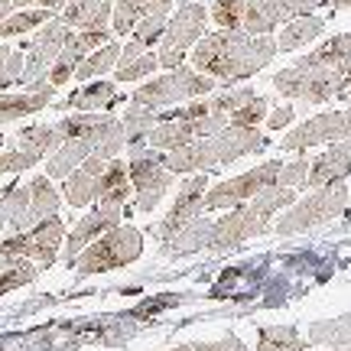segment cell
Returning a JSON list of instances; mask_svg holds the SVG:
<instances>
[{
	"instance_id": "1",
	"label": "cell",
	"mask_w": 351,
	"mask_h": 351,
	"mask_svg": "<svg viewBox=\"0 0 351 351\" xmlns=\"http://www.w3.org/2000/svg\"><path fill=\"white\" fill-rule=\"evenodd\" d=\"M274 88L283 98L306 104H326L332 98H341L351 88V33L326 39L315 52L276 72Z\"/></svg>"
},
{
	"instance_id": "2",
	"label": "cell",
	"mask_w": 351,
	"mask_h": 351,
	"mask_svg": "<svg viewBox=\"0 0 351 351\" xmlns=\"http://www.w3.org/2000/svg\"><path fill=\"white\" fill-rule=\"evenodd\" d=\"M59 134L62 143L49 153L46 160V176L49 179H65L72 176L88 156H101V160H117L121 150L127 147L124 124L111 117V114H95V111H78L59 121Z\"/></svg>"
},
{
	"instance_id": "3",
	"label": "cell",
	"mask_w": 351,
	"mask_h": 351,
	"mask_svg": "<svg viewBox=\"0 0 351 351\" xmlns=\"http://www.w3.org/2000/svg\"><path fill=\"white\" fill-rule=\"evenodd\" d=\"M276 56L274 36H251L244 29H218L195 43L192 69L212 75L218 85H238L244 78L257 75L263 65Z\"/></svg>"
},
{
	"instance_id": "4",
	"label": "cell",
	"mask_w": 351,
	"mask_h": 351,
	"mask_svg": "<svg viewBox=\"0 0 351 351\" xmlns=\"http://www.w3.org/2000/svg\"><path fill=\"white\" fill-rule=\"evenodd\" d=\"M270 140L263 137L257 127H234L228 124L225 130H218L212 137L192 140L186 147H179L173 153H163V166L169 173L182 176V173H208V169H221L231 166L241 156H251V153H263Z\"/></svg>"
},
{
	"instance_id": "5",
	"label": "cell",
	"mask_w": 351,
	"mask_h": 351,
	"mask_svg": "<svg viewBox=\"0 0 351 351\" xmlns=\"http://www.w3.org/2000/svg\"><path fill=\"white\" fill-rule=\"evenodd\" d=\"M289 205H296V189L270 186L257 192L254 199L234 205L225 218L215 221L212 238H208V251H231V247H238V244L257 238V234H267L270 218L280 208H289Z\"/></svg>"
},
{
	"instance_id": "6",
	"label": "cell",
	"mask_w": 351,
	"mask_h": 351,
	"mask_svg": "<svg viewBox=\"0 0 351 351\" xmlns=\"http://www.w3.org/2000/svg\"><path fill=\"white\" fill-rule=\"evenodd\" d=\"M65 241V225L59 215H52L46 221L33 225L29 231H16L7 241H0V257H3V270L10 267H23V263H36L39 270L52 267L56 254Z\"/></svg>"
},
{
	"instance_id": "7",
	"label": "cell",
	"mask_w": 351,
	"mask_h": 351,
	"mask_svg": "<svg viewBox=\"0 0 351 351\" xmlns=\"http://www.w3.org/2000/svg\"><path fill=\"white\" fill-rule=\"evenodd\" d=\"M215 88H218V82L212 75H202L195 69L179 65L173 72H166L163 78H153L147 85H140L130 101L150 108V111H163V108H173V104H182V101L208 98Z\"/></svg>"
},
{
	"instance_id": "8",
	"label": "cell",
	"mask_w": 351,
	"mask_h": 351,
	"mask_svg": "<svg viewBox=\"0 0 351 351\" xmlns=\"http://www.w3.org/2000/svg\"><path fill=\"white\" fill-rule=\"evenodd\" d=\"M143 254V234L130 225H117L108 234H101L95 244H88L85 251L75 257L72 270L78 276L104 274V270H121L127 263H134Z\"/></svg>"
},
{
	"instance_id": "9",
	"label": "cell",
	"mask_w": 351,
	"mask_h": 351,
	"mask_svg": "<svg viewBox=\"0 0 351 351\" xmlns=\"http://www.w3.org/2000/svg\"><path fill=\"white\" fill-rule=\"evenodd\" d=\"M348 199H351L348 182H335V186L315 189V192H309L302 202L289 205L287 215L276 221V234L289 238V234H302V231H309V228L326 225V221L339 218V215L348 208Z\"/></svg>"
},
{
	"instance_id": "10",
	"label": "cell",
	"mask_w": 351,
	"mask_h": 351,
	"mask_svg": "<svg viewBox=\"0 0 351 351\" xmlns=\"http://www.w3.org/2000/svg\"><path fill=\"white\" fill-rule=\"evenodd\" d=\"M72 26H65L59 16H52L49 23H43L33 33V39L26 43V56H23V75H20V85L26 91H36V88L49 85V72L56 59H59V52L65 49V43L72 39Z\"/></svg>"
},
{
	"instance_id": "11",
	"label": "cell",
	"mask_w": 351,
	"mask_h": 351,
	"mask_svg": "<svg viewBox=\"0 0 351 351\" xmlns=\"http://www.w3.org/2000/svg\"><path fill=\"white\" fill-rule=\"evenodd\" d=\"M205 23H208V10L202 3H182L179 10L169 16L166 23V33L160 39V49H156V59L163 69H179L186 62V52L195 49V43L205 36Z\"/></svg>"
},
{
	"instance_id": "12",
	"label": "cell",
	"mask_w": 351,
	"mask_h": 351,
	"mask_svg": "<svg viewBox=\"0 0 351 351\" xmlns=\"http://www.w3.org/2000/svg\"><path fill=\"white\" fill-rule=\"evenodd\" d=\"M127 173H130V186L137 192V212H153L176 179V173L163 166V153L150 150V147H130Z\"/></svg>"
},
{
	"instance_id": "13",
	"label": "cell",
	"mask_w": 351,
	"mask_h": 351,
	"mask_svg": "<svg viewBox=\"0 0 351 351\" xmlns=\"http://www.w3.org/2000/svg\"><path fill=\"white\" fill-rule=\"evenodd\" d=\"M280 169H283V163H280V160H267V163L254 166V169L234 176V179H225V182H218V186H212L208 192H205V205H202V208H205V212L234 208V205H241V202L254 199V195H257V192H263V189L276 186Z\"/></svg>"
},
{
	"instance_id": "14",
	"label": "cell",
	"mask_w": 351,
	"mask_h": 351,
	"mask_svg": "<svg viewBox=\"0 0 351 351\" xmlns=\"http://www.w3.org/2000/svg\"><path fill=\"white\" fill-rule=\"evenodd\" d=\"M339 140H351V108L315 114L309 121H302L300 127H293L287 137L280 140V150L302 153V150H309V147L339 143Z\"/></svg>"
},
{
	"instance_id": "15",
	"label": "cell",
	"mask_w": 351,
	"mask_h": 351,
	"mask_svg": "<svg viewBox=\"0 0 351 351\" xmlns=\"http://www.w3.org/2000/svg\"><path fill=\"white\" fill-rule=\"evenodd\" d=\"M322 3H328V0H247V13H244L241 29L251 36H270L274 26L306 16Z\"/></svg>"
},
{
	"instance_id": "16",
	"label": "cell",
	"mask_w": 351,
	"mask_h": 351,
	"mask_svg": "<svg viewBox=\"0 0 351 351\" xmlns=\"http://www.w3.org/2000/svg\"><path fill=\"white\" fill-rule=\"evenodd\" d=\"M205 192H208V176H205V173L189 176L186 182L179 186L169 215H166L163 221L156 225V234H160V241H169L176 231H179V228H186L189 221H195L199 215H205V208H202V205H205Z\"/></svg>"
},
{
	"instance_id": "17",
	"label": "cell",
	"mask_w": 351,
	"mask_h": 351,
	"mask_svg": "<svg viewBox=\"0 0 351 351\" xmlns=\"http://www.w3.org/2000/svg\"><path fill=\"white\" fill-rule=\"evenodd\" d=\"M121 218H124V208H121V205H101L98 202V205L72 228V234L65 238V263L72 267L78 254L85 251L88 244H95L101 234H108L111 228L121 225Z\"/></svg>"
},
{
	"instance_id": "18",
	"label": "cell",
	"mask_w": 351,
	"mask_h": 351,
	"mask_svg": "<svg viewBox=\"0 0 351 351\" xmlns=\"http://www.w3.org/2000/svg\"><path fill=\"white\" fill-rule=\"evenodd\" d=\"M348 176H351V140H339L322 156H315L313 163H309L306 189L335 186V182H345Z\"/></svg>"
},
{
	"instance_id": "19",
	"label": "cell",
	"mask_w": 351,
	"mask_h": 351,
	"mask_svg": "<svg viewBox=\"0 0 351 351\" xmlns=\"http://www.w3.org/2000/svg\"><path fill=\"white\" fill-rule=\"evenodd\" d=\"M111 160H101V156H88L85 163L78 166L72 176H65L62 182V199L72 208H85L91 202H98V182Z\"/></svg>"
},
{
	"instance_id": "20",
	"label": "cell",
	"mask_w": 351,
	"mask_h": 351,
	"mask_svg": "<svg viewBox=\"0 0 351 351\" xmlns=\"http://www.w3.org/2000/svg\"><path fill=\"white\" fill-rule=\"evenodd\" d=\"M114 13V0H69L59 13L65 26H72L75 33L82 29H108Z\"/></svg>"
},
{
	"instance_id": "21",
	"label": "cell",
	"mask_w": 351,
	"mask_h": 351,
	"mask_svg": "<svg viewBox=\"0 0 351 351\" xmlns=\"http://www.w3.org/2000/svg\"><path fill=\"white\" fill-rule=\"evenodd\" d=\"M52 95H56L52 85H43L36 91H16V95L0 91V124H10V121H20L26 114H36L43 108H49Z\"/></svg>"
},
{
	"instance_id": "22",
	"label": "cell",
	"mask_w": 351,
	"mask_h": 351,
	"mask_svg": "<svg viewBox=\"0 0 351 351\" xmlns=\"http://www.w3.org/2000/svg\"><path fill=\"white\" fill-rule=\"evenodd\" d=\"M156 10H173V0H114V13H111L114 36L134 33V26Z\"/></svg>"
},
{
	"instance_id": "23",
	"label": "cell",
	"mask_w": 351,
	"mask_h": 351,
	"mask_svg": "<svg viewBox=\"0 0 351 351\" xmlns=\"http://www.w3.org/2000/svg\"><path fill=\"white\" fill-rule=\"evenodd\" d=\"M212 225L205 215H199L195 221H189L186 228H179L173 238L163 241V257H186V254H195L202 247H208V238H212Z\"/></svg>"
},
{
	"instance_id": "24",
	"label": "cell",
	"mask_w": 351,
	"mask_h": 351,
	"mask_svg": "<svg viewBox=\"0 0 351 351\" xmlns=\"http://www.w3.org/2000/svg\"><path fill=\"white\" fill-rule=\"evenodd\" d=\"M10 143L16 150L29 153L33 160H46V156L62 143V134H59L56 124H29V127H23V130H16Z\"/></svg>"
},
{
	"instance_id": "25",
	"label": "cell",
	"mask_w": 351,
	"mask_h": 351,
	"mask_svg": "<svg viewBox=\"0 0 351 351\" xmlns=\"http://www.w3.org/2000/svg\"><path fill=\"white\" fill-rule=\"evenodd\" d=\"M26 189H29V228L39 225V221H46V218H52V215H59V205H62V195H59V189L52 186L49 176H33L29 182H26Z\"/></svg>"
},
{
	"instance_id": "26",
	"label": "cell",
	"mask_w": 351,
	"mask_h": 351,
	"mask_svg": "<svg viewBox=\"0 0 351 351\" xmlns=\"http://www.w3.org/2000/svg\"><path fill=\"white\" fill-rule=\"evenodd\" d=\"M114 101H117V88L114 82H88V85L75 88L62 104H56V108H62V111H101V108H111Z\"/></svg>"
},
{
	"instance_id": "27",
	"label": "cell",
	"mask_w": 351,
	"mask_h": 351,
	"mask_svg": "<svg viewBox=\"0 0 351 351\" xmlns=\"http://www.w3.org/2000/svg\"><path fill=\"white\" fill-rule=\"evenodd\" d=\"M322 29H326V20L322 16H315V13H306V16H296V20H289L283 26V33L276 39V52H296L302 46H309L313 39L322 36Z\"/></svg>"
},
{
	"instance_id": "28",
	"label": "cell",
	"mask_w": 351,
	"mask_h": 351,
	"mask_svg": "<svg viewBox=\"0 0 351 351\" xmlns=\"http://www.w3.org/2000/svg\"><path fill=\"white\" fill-rule=\"evenodd\" d=\"M130 192H134V186H130L127 163L124 160H111L98 182V202L101 205H121V208H124L127 199H130Z\"/></svg>"
},
{
	"instance_id": "29",
	"label": "cell",
	"mask_w": 351,
	"mask_h": 351,
	"mask_svg": "<svg viewBox=\"0 0 351 351\" xmlns=\"http://www.w3.org/2000/svg\"><path fill=\"white\" fill-rule=\"evenodd\" d=\"M309 345L351 351V313L339 315V319H326V322H313L309 326Z\"/></svg>"
},
{
	"instance_id": "30",
	"label": "cell",
	"mask_w": 351,
	"mask_h": 351,
	"mask_svg": "<svg viewBox=\"0 0 351 351\" xmlns=\"http://www.w3.org/2000/svg\"><path fill=\"white\" fill-rule=\"evenodd\" d=\"M121 124H124V134H127V147H147L150 130L160 124V111H150V108L130 101V108H127Z\"/></svg>"
},
{
	"instance_id": "31",
	"label": "cell",
	"mask_w": 351,
	"mask_h": 351,
	"mask_svg": "<svg viewBox=\"0 0 351 351\" xmlns=\"http://www.w3.org/2000/svg\"><path fill=\"white\" fill-rule=\"evenodd\" d=\"M121 43L111 39V43H104L101 49H95L91 56H85V62L78 65L75 78L78 82H88V78H98V75H108L111 69H117V59H121Z\"/></svg>"
},
{
	"instance_id": "32",
	"label": "cell",
	"mask_w": 351,
	"mask_h": 351,
	"mask_svg": "<svg viewBox=\"0 0 351 351\" xmlns=\"http://www.w3.org/2000/svg\"><path fill=\"white\" fill-rule=\"evenodd\" d=\"M257 351H306V341L293 326H263L257 332Z\"/></svg>"
},
{
	"instance_id": "33",
	"label": "cell",
	"mask_w": 351,
	"mask_h": 351,
	"mask_svg": "<svg viewBox=\"0 0 351 351\" xmlns=\"http://www.w3.org/2000/svg\"><path fill=\"white\" fill-rule=\"evenodd\" d=\"M56 13L52 10H43V7H33V10H20V13H10L3 23H0V39L7 36H26L29 29H36V26L49 23Z\"/></svg>"
},
{
	"instance_id": "34",
	"label": "cell",
	"mask_w": 351,
	"mask_h": 351,
	"mask_svg": "<svg viewBox=\"0 0 351 351\" xmlns=\"http://www.w3.org/2000/svg\"><path fill=\"white\" fill-rule=\"evenodd\" d=\"M75 36V33H72ZM85 62V56L78 52V46L69 39L65 43V49L59 52V59H56V65H52V72H49V85L52 88H62L69 78H75V72H78V65Z\"/></svg>"
},
{
	"instance_id": "35",
	"label": "cell",
	"mask_w": 351,
	"mask_h": 351,
	"mask_svg": "<svg viewBox=\"0 0 351 351\" xmlns=\"http://www.w3.org/2000/svg\"><path fill=\"white\" fill-rule=\"evenodd\" d=\"M166 23H169V10H156V13H150V16H143L137 26H134V43L137 46H143V49H153L160 39H163V33H166Z\"/></svg>"
},
{
	"instance_id": "36",
	"label": "cell",
	"mask_w": 351,
	"mask_h": 351,
	"mask_svg": "<svg viewBox=\"0 0 351 351\" xmlns=\"http://www.w3.org/2000/svg\"><path fill=\"white\" fill-rule=\"evenodd\" d=\"M160 69V59H156V52H140L137 59H130V62H117V69H114V78L117 82H137V78H147L153 75Z\"/></svg>"
},
{
	"instance_id": "37",
	"label": "cell",
	"mask_w": 351,
	"mask_h": 351,
	"mask_svg": "<svg viewBox=\"0 0 351 351\" xmlns=\"http://www.w3.org/2000/svg\"><path fill=\"white\" fill-rule=\"evenodd\" d=\"M247 13V0H215L212 3V20L221 29H241Z\"/></svg>"
},
{
	"instance_id": "38",
	"label": "cell",
	"mask_w": 351,
	"mask_h": 351,
	"mask_svg": "<svg viewBox=\"0 0 351 351\" xmlns=\"http://www.w3.org/2000/svg\"><path fill=\"white\" fill-rule=\"evenodd\" d=\"M267 114H270V98L254 95L247 104H241L238 111L231 114V124L234 127H261L263 121H267Z\"/></svg>"
},
{
	"instance_id": "39",
	"label": "cell",
	"mask_w": 351,
	"mask_h": 351,
	"mask_svg": "<svg viewBox=\"0 0 351 351\" xmlns=\"http://www.w3.org/2000/svg\"><path fill=\"white\" fill-rule=\"evenodd\" d=\"M20 75H23V49L0 43V88L20 85Z\"/></svg>"
},
{
	"instance_id": "40",
	"label": "cell",
	"mask_w": 351,
	"mask_h": 351,
	"mask_svg": "<svg viewBox=\"0 0 351 351\" xmlns=\"http://www.w3.org/2000/svg\"><path fill=\"white\" fill-rule=\"evenodd\" d=\"M39 276V267L33 263H23V267H10V270H0V296H7L13 289L26 287V283H33Z\"/></svg>"
},
{
	"instance_id": "41",
	"label": "cell",
	"mask_w": 351,
	"mask_h": 351,
	"mask_svg": "<svg viewBox=\"0 0 351 351\" xmlns=\"http://www.w3.org/2000/svg\"><path fill=\"white\" fill-rule=\"evenodd\" d=\"M306 176H309V160L306 156H296L293 163H283L280 169V179H276V186H287V189H306Z\"/></svg>"
},
{
	"instance_id": "42",
	"label": "cell",
	"mask_w": 351,
	"mask_h": 351,
	"mask_svg": "<svg viewBox=\"0 0 351 351\" xmlns=\"http://www.w3.org/2000/svg\"><path fill=\"white\" fill-rule=\"evenodd\" d=\"M36 163L39 160H33L29 153L10 147L7 153H0V176L3 173H23V169H29V166H36Z\"/></svg>"
},
{
	"instance_id": "43",
	"label": "cell",
	"mask_w": 351,
	"mask_h": 351,
	"mask_svg": "<svg viewBox=\"0 0 351 351\" xmlns=\"http://www.w3.org/2000/svg\"><path fill=\"white\" fill-rule=\"evenodd\" d=\"M293 117H296V108L293 104H280L274 114H267V124H270V130H283Z\"/></svg>"
},
{
	"instance_id": "44",
	"label": "cell",
	"mask_w": 351,
	"mask_h": 351,
	"mask_svg": "<svg viewBox=\"0 0 351 351\" xmlns=\"http://www.w3.org/2000/svg\"><path fill=\"white\" fill-rule=\"evenodd\" d=\"M65 3H69V0H36V7H43V10H52V13H62Z\"/></svg>"
},
{
	"instance_id": "45",
	"label": "cell",
	"mask_w": 351,
	"mask_h": 351,
	"mask_svg": "<svg viewBox=\"0 0 351 351\" xmlns=\"http://www.w3.org/2000/svg\"><path fill=\"white\" fill-rule=\"evenodd\" d=\"M7 221H10V208H7V199L0 195V231L7 228Z\"/></svg>"
},
{
	"instance_id": "46",
	"label": "cell",
	"mask_w": 351,
	"mask_h": 351,
	"mask_svg": "<svg viewBox=\"0 0 351 351\" xmlns=\"http://www.w3.org/2000/svg\"><path fill=\"white\" fill-rule=\"evenodd\" d=\"M13 10H33L36 7V0H10Z\"/></svg>"
},
{
	"instance_id": "47",
	"label": "cell",
	"mask_w": 351,
	"mask_h": 351,
	"mask_svg": "<svg viewBox=\"0 0 351 351\" xmlns=\"http://www.w3.org/2000/svg\"><path fill=\"white\" fill-rule=\"evenodd\" d=\"M10 13H13V3H10V0H0V23H3Z\"/></svg>"
},
{
	"instance_id": "48",
	"label": "cell",
	"mask_w": 351,
	"mask_h": 351,
	"mask_svg": "<svg viewBox=\"0 0 351 351\" xmlns=\"http://www.w3.org/2000/svg\"><path fill=\"white\" fill-rule=\"evenodd\" d=\"M332 3V10H348L351 7V0H328Z\"/></svg>"
},
{
	"instance_id": "49",
	"label": "cell",
	"mask_w": 351,
	"mask_h": 351,
	"mask_svg": "<svg viewBox=\"0 0 351 351\" xmlns=\"http://www.w3.org/2000/svg\"><path fill=\"white\" fill-rule=\"evenodd\" d=\"M0 270H3V257H0Z\"/></svg>"
},
{
	"instance_id": "50",
	"label": "cell",
	"mask_w": 351,
	"mask_h": 351,
	"mask_svg": "<svg viewBox=\"0 0 351 351\" xmlns=\"http://www.w3.org/2000/svg\"><path fill=\"white\" fill-rule=\"evenodd\" d=\"M345 95H348V98H351V88H348V91H345Z\"/></svg>"
},
{
	"instance_id": "51",
	"label": "cell",
	"mask_w": 351,
	"mask_h": 351,
	"mask_svg": "<svg viewBox=\"0 0 351 351\" xmlns=\"http://www.w3.org/2000/svg\"><path fill=\"white\" fill-rule=\"evenodd\" d=\"M322 351H335V348H322Z\"/></svg>"
},
{
	"instance_id": "52",
	"label": "cell",
	"mask_w": 351,
	"mask_h": 351,
	"mask_svg": "<svg viewBox=\"0 0 351 351\" xmlns=\"http://www.w3.org/2000/svg\"><path fill=\"white\" fill-rule=\"evenodd\" d=\"M0 147H3V137H0Z\"/></svg>"
},
{
	"instance_id": "53",
	"label": "cell",
	"mask_w": 351,
	"mask_h": 351,
	"mask_svg": "<svg viewBox=\"0 0 351 351\" xmlns=\"http://www.w3.org/2000/svg\"><path fill=\"white\" fill-rule=\"evenodd\" d=\"M348 189H351V186H348Z\"/></svg>"
}]
</instances>
